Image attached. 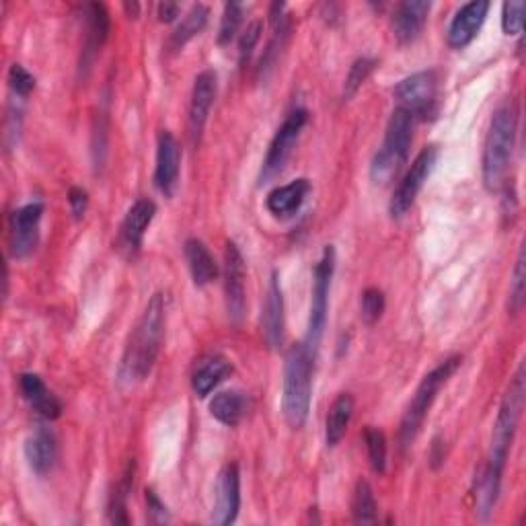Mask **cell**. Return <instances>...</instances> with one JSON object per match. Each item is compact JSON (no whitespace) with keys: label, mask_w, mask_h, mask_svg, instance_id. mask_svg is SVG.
<instances>
[{"label":"cell","mask_w":526,"mask_h":526,"mask_svg":"<svg viewBox=\"0 0 526 526\" xmlns=\"http://www.w3.org/2000/svg\"><path fill=\"white\" fill-rule=\"evenodd\" d=\"M243 23V5L239 3H227L224 5V13H222V21H220V29H218V44L220 46H229Z\"/></svg>","instance_id":"33"},{"label":"cell","mask_w":526,"mask_h":526,"mask_svg":"<svg viewBox=\"0 0 526 526\" xmlns=\"http://www.w3.org/2000/svg\"><path fill=\"white\" fill-rule=\"evenodd\" d=\"M183 253L187 259V268H190L192 280L198 288H204L218 278V266L204 241L187 239Z\"/></svg>","instance_id":"26"},{"label":"cell","mask_w":526,"mask_h":526,"mask_svg":"<svg viewBox=\"0 0 526 526\" xmlns=\"http://www.w3.org/2000/svg\"><path fill=\"white\" fill-rule=\"evenodd\" d=\"M210 413L220 424L235 428L245 418L247 399L241 391H222L210 401Z\"/></svg>","instance_id":"28"},{"label":"cell","mask_w":526,"mask_h":526,"mask_svg":"<svg viewBox=\"0 0 526 526\" xmlns=\"http://www.w3.org/2000/svg\"><path fill=\"white\" fill-rule=\"evenodd\" d=\"M25 459L35 475H48L58 459V442L52 430L40 426L25 440Z\"/></svg>","instance_id":"20"},{"label":"cell","mask_w":526,"mask_h":526,"mask_svg":"<svg viewBox=\"0 0 526 526\" xmlns=\"http://www.w3.org/2000/svg\"><path fill=\"white\" fill-rule=\"evenodd\" d=\"M430 11L432 3H426V0H405V3H399L391 19L397 44L409 46L416 42L424 31Z\"/></svg>","instance_id":"18"},{"label":"cell","mask_w":526,"mask_h":526,"mask_svg":"<svg viewBox=\"0 0 526 526\" xmlns=\"http://www.w3.org/2000/svg\"><path fill=\"white\" fill-rule=\"evenodd\" d=\"M461 362H463L461 356H450L444 362H440L434 370H430L422 379V383L416 389V395L411 397V401L403 413V420L399 426L401 448H409L413 442H416L440 389L450 381V377H453V374L457 372Z\"/></svg>","instance_id":"5"},{"label":"cell","mask_w":526,"mask_h":526,"mask_svg":"<svg viewBox=\"0 0 526 526\" xmlns=\"http://www.w3.org/2000/svg\"><path fill=\"white\" fill-rule=\"evenodd\" d=\"M377 68V60L372 58H358L352 66H350V72L346 77V85H344V99H352L360 87L368 81V77L372 74V70Z\"/></svg>","instance_id":"34"},{"label":"cell","mask_w":526,"mask_h":526,"mask_svg":"<svg viewBox=\"0 0 526 526\" xmlns=\"http://www.w3.org/2000/svg\"><path fill=\"white\" fill-rule=\"evenodd\" d=\"M179 13H181L179 5L167 3V0L157 7V15H159V21H161V23H173V21L179 17Z\"/></svg>","instance_id":"42"},{"label":"cell","mask_w":526,"mask_h":526,"mask_svg":"<svg viewBox=\"0 0 526 526\" xmlns=\"http://www.w3.org/2000/svg\"><path fill=\"white\" fill-rule=\"evenodd\" d=\"M284 327H286V315H284V294L278 272H272L266 305H263L261 315V331L263 340H266L270 350H280L284 344Z\"/></svg>","instance_id":"17"},{"label":"cell","mask_w":526,"mask_h":526,"mask_svg":"<svg viewBox=\"0 0 526 526\" xmlns=\"http://www.w3.org/2000/svg\"><path fill=\"white\" fill-rule=\"evenodd\" d=\"M167 294L157 292L148 300L144 313L130 333L124 356L118 368V381L126 387H134L146 381L153 372L163 348L167 327Z\"/></svg>","instance_id":"2"},{"label":"cell","mask_w":526,"mask_h":526,"mask_svg":"<svg viewBox=\"0 0 526 526\" xmlns=\"http://www.w3.org/2000/svg\"><path fill=\"white\" fill-rule=\"evenodd\" d=\"M436 161H438L436 144H428L426 148H422V153L416 157V161L411 163L409 171L405 173V177L397 185V190L393 192V198L389 204L393 218H403L411 210V206L416 204V198L422 192V187L426 185L428 177L432 175Z\"/></svg>","instance_id":"9"},{"label":"cell","mask_w":526,"mask_h":526,"mask_svg":"<svg viewBox=\"0 0 526 526\" xmlns=\"http://www.w3.org/2000/svg\"><path fill=\"white\" fill-rule=\"evenodd\" d=\"M352 416H354V399L352 395L342 393L331 403L327 420H325V444L329 448L337 446L344 440L348 426L352 422Z\"/></svg>","instance_id":"27"},{"label":"cell","mask_w":526,"mask_h":526,"mask_svg":"<svg viewBox=\"0 0 526 526\" xmlns=\"http://www.w3.org/2000/svg\"><path fill=\"white\" fill-rule=\"evenodd\" d=\"M284 5L276 3L272 5V11H270V21H272V40L266 48V54L261 56L259 60V66H257V77L259 79H266L270 70L276 66L282 50L286 48V42H288V35H290V21L288 17L284 15Z\"/></svg>","instance_id":"25"},{"label":"cell","mask_w":526,"mask_h":526,"mask_svg":"<svg viewBox=\"0 0 526 526\" xmlns=\"http://www.w3.org/2000/svg\"><path fill=\"white\" fill-rule=\"evenodd\" d=\"M68 204H70V212L74 214V218L81 220L89 206V194L83 190V187H72V190L68 192Z\"/></svg>","instance_id":"41"},{"label":"cell","mask_w":526,"mask_h":526,"mask_svg":"<svg viewBox=\"0 0 526 526\" xmlns=\"http://www.w3.org/2000/svg\"><path fill=\"white\" fill-rule=\"evenodd\" d=\"M516 122L518 114L512 103L498 107L492 118L483 146V183L490 192H498L508 175L516 142Z\"/></svg>","instance_id":"4"},{"label":"cell","mask_w":526,"mask_h":526,"mask_svg":"<svg viewBox=\"0 0 526 526\" xmlns=\"http://www.w3.org/2000/svg\"><path fill=\"white\" fill-rule=\"evenodd\" d=\"M9 87H11V93L15 99H27L33 89H35V77L33 74L23 68L21 64H13L9 68Z\"/></svg>","instance_id":"37"},{"label":"cell","mask_w":526,"mask_h":526,"mask_svg":"<svg viewBox=\"0 0 526 526\" xmlns=\"http://www.w3.org/2000/svg\"><path fill=\"white\" fill-rule=\"evenodd\" d=\"M85 48L81 56V70L91 68L109 35V15L103 5L91 3L85 9Z\"/></svg>","instance_id":"23"},{"label":"cell","mask_w":526,"mask_h":526,"mask_svg":"<svg viewBox=\"0 0 526 526\" xmlns=\"http://www.w3.org/2000/svg\"><path fill=\"white\" fill-rule=\"evenodd\" d=\"M229 374H233V362L227 356L208 354L194 368L192 389L198 397H208Z\"/></svg>","instance_id":"24"},{"label":"cell","mask_w":526,"mask_h":526,"mask_svg":"<svg viewBox=\"0 0 526 526\" xmlns=\"http://www.w3.org/2000/svg\"><path fill=\"white\" fill-rule=\"evenodd\" d=\"M19 389L23 399L35 409V413H40L44 420H58L62 416V403L60 399L46 387L40 374L25 372L19 377Z\"/></svg>","instance_id":"21"},{"label":"cell","mask_w":526,"mask_h":526,"mask_svg":"<svg viewBox=\"0 0 526 526\" xmlns=\"http://www.w3.org/2000/svg\"><path fill=\"white\" fill-rule=\"evenodd\" d=\"M413 118L409 111L397 107L387 124L383 146L374 155L370 165V179L377 185H387L395 179L401 167L407 163L413 140Z\"/></svg>","instance_id":"6"},{"label":"cell","mask_w":526,"mask_h":526,"mask_svg":"<svg viewBox=\"0 0 526 526\" xmlns=\"http://www.w3.org/2000/svg\"><path fill=\"white\" fill-rule=\"evenodd\" d=\"M438 93V79L436 72L424 70L416 72L411 77L403 79L395 87V99L399 101V107L409 111L413 118L418 116H428Z\"/></svg>","instance_id":"11"},{"label":"cell","mask_w":526,"mask_h":526,"mask_svg":"<svg viewBox=\"0 0 526 526\" xmlns=\"http://www.w3.org/2000/svg\"><path fill=\"white\" fill-rule=\"evenodd\" d=\"M364 444L368 463L374 473H385L387 469V436L383 430L368 426L364 430Z\"/></svg>","instance_id":"32"},{"label":"cell","mask_w":526,"mask_h":526,"mask_svg":"<svg viewBox=\"0 0 526 526\" xmlns=\"http://www.w3.org/2000/svg\"><path fill=\"white\" fill-rule=\"evenodd\" d=\"M307 124H309L307 109H292L286 116V120L282 122V126L278 128V132L274 134L270 142L266 159H263V165L259 171V185L270 183L274 177H278L284 171L292 150L300 138V132L305 130Z\"/></svg>","instance_id":"8"},{"label":"cell","mask_w":526,"mask_h":526,"mask_svg":"<svg viewBox=\"0 0 526 526\" xmlns=\"http://www.w3.org/2000/svg\"><path fill=\"white\" fill-rule=\"evenodd\" d=\"M317 352L307 342H298L288 348L284 356L282 377V413L292 430H300L307 424L313 397V374Z\"/></svg>","instance_id":"3"},{"label":"cell","mask_w":526,"mask_h":526,"mask_svg":"<svg viewBox=\"0 0 526 526\" xmlns=\"http://www.w3.org/2000/svg\"><path fill=\"white\" fill-rule=\"evenodd\" d=\"M155 214H157V204L148 198H140L130 206L118 237V245L126 255L134 257L140 251L144 243V235L150 227V222L155 220Z\"/></svg>","instance_id":"15"},{"label":"cell","mask_w":526,"mask_h":526,"mask_svg":"<svg viewBox=\"0 0 526 526\" xmlns=\"http://www.w3.org/2000/svg\"><path fill=\"white\" fill-rule=\"evenodd\" d=\"M387 307L385 292L381 288H366L362 292V321L366 325L379 323Z\"/></svg>","instance_id":"35"},{"label":"cell","mask_w":526,"mask_h":526,"mask_svg":"<svg viewBox=\"0 0 526 526\" xmlns=\"http://www.w3.org/2000/svg\"><path fill=\"white\" fill-rule=\"evenodd\" d=\"M124 9H126V13H128V17H138V13H140V5L138 3H124Z\"/></svg>","instance_id":"43"},{"label":"cell","mask_w":526,"mask_h":526,"mask_svg":"<svg viewBox=\"0 0 526 526\" xmlns=\"http://www.w3.org/2000/svg\"><path fill=\"white\" fill-rule=\"evenodd\" d=\"M134 483V463H130L122 475V479L116 483V490L111 494L109 500V520L116 524H128V514H126V502L132 492Z\"/></svg>","instance_id":"31"},{"label":"cell","mask_w":526,"mask_h":526,"mask_svg":"<svg viewBox=\"0 0 526 526\" xmlns=\"http://www.w3.org/2000/svg\"><path fill=\"white\" fill-rule=\"evenodd\" d=\"M487 11H490V3H485V0H473V3L463 5L455 19L450 21L448 27V46L455 48V50H463L467 48L479 33V29L485 23Z\"/></svg>","instance_id":"19"},{"label":"cell","mask_w":526,"mask_h":526,"mask_svg":"<svg viewBox=\"0 0 526 526\" xmlns=\"http://www.w3.org/2000/svg\"><path fill=\"white\" fill-rule=\"evenodd\" d=\"M224 294H227V311L231 321L241 323L247 307L245 259L233 241H229L227 249H224Z\"/></svg>","instance_id":"13"},{"label":"cell","mask_w":526,"mask_h":526,"mask_svg":"<svg viewBox=\"0 0 526 526\" xmlns=\"http://www.w3.org/2000/svg\"><path fill=\"white\" fill-rule=\"evenodd\" d=\"M524 366H520L514 374V379L508 385V391L502 399L494 434H492V448L490 457H487L483 469L479 471L475 479V512L479 518H487L500 498V487H502V475L508 461V453L512 448L518 422L522 416L524 407Z\"/></svg>","instance_id":"1"},{"label":"cell","mask_w":526,"mask_h":526,"mask_svg":"<svg viewBox=\"0 0 526 526\" xmlns=\"http://www.w3.org/2000/svg\"><path fill=\"white\" fill-rule=\"evenodd\" d=\"M524 292H526V274H524V249H520L516 266L512 272V284H510V311L512 315H518L524 305Z\"/></svg>","instance_id":"36"},{"label":"cell","mask_w":526,"mask_h":526,"mask_svg":"<svg viewBox=\"0 0 526 526\" xmlns=\"http://www.w3.org/2000/svg\"><path fill=\"white\" fill-rule=\"evenodd\" d=\"M179 173H181V146L177 138L169 130H165L159 136L157 165H155V187L165 198H171L175 194Z\"/></svg>","instance_id":"16"},{"label":"cell","mask_w":526,"mask_h":526,"mask_svg":"<svg viewBox=\"0 0 526 526\" xmlns=\"http://www.w3.org/2000/svg\"><path fill=\"white\" fill-rule=\"evenodd\" d=\"M241 510V473L235 463L222 467L216 479V504L212 510V522L229 526L237 520Z\"/></svg>","instance_id":"14"},{"label":"cell","mask_w":526,"mask_h":526,"mask_svg":"<svg viewBox=\"0 0 526 526\" xmlns=\"http://www.w3.org/2000/svg\"><path fill=\"white\" fill-rule=\"evenodd\" d=\"M524 9L522 0H510L502 7V29L506 35H518L524 27Z\"/></svg>","instance_id":"38"},{"label":"cell","mask_w":526,"mask_h":526,"mask_svg":"<svg viewBox=\"0 0 526 526\" xmlns=\"http://www.w3.org/2000/svg\"><path fill=\"white\" fill-rule=\"evenodd\" d=\"M261 33H263V23L259 19L251 21L247 25V29L241 33V40H239V64L245 66L255 50V46L261 40Z\"/></svg>","instance_id":"39"},{"label":"cell","mask_w":526,"mask_h":526,"mask_svg":"<svg viewBox=\"0 0 526 526\" xmlns=\"http://www.w3.org/2000/svg\"><path fill=\"white\" fill-rule=\"evenodd\" d=\"M208 17L210 11L204 5H194L187 13L181 23L175 27L173 35H171V48L173 50H181L187 42H192L196 35H200L204 31V27L208 25Z\"/></svg>","instance_id":"29"},{"label":"cell","mask_w":526,"mask_h":526,"mask_svg":"<svg viewBox=\"0 0 526 526\" xmlns=\"http://www.w3.org/2000/svg\"><path fill=\"white\" fill-rule=\"evenodd\" d=\"M146 514L153 524H165L171 520L167 506L163 504V500L157 496L155 490H150V487L146 490Z\"/></svg>","instance_id":"40"},{"label":"cell","mask_w":526,"mask_h":526,"mask_svg":"<svg viewBox=\"0 0 526 526\" xmlns=\"http://www.w3.org/2000/svg\"><path fill=\"white\" fill-rule=\"evenodd\" d=\"M352 516L358 524H374L379 520L377 516V500H374V492L368 481L360 479L354 487L352 496Z\"/></svg>","instance_id":"30"},{"label":"cell","mask_w":526,"mask_h":526,"mask_svg":"<svg viewBox=\"0 0 526 526\" xmlns=\"http://www.w3.org/2000/svg\"><path fill=\"white\" fill-rule=\"evenodd\" d=\"M335 274V249L327 245L317 261L313 272V290H311V309H309V325L305 342L313 352H319L321 337L327 325V311H329V292Z\"/></svg>","instance_id":"7"},{"label":"cell","mask_w":526,"mask_h":526,"mask_svg":"<svg viewBox=\"0 0 526 526\" xmlns=\"http://www.w3.org/2000/svg\"><path fill=\"white\" fill-rule=\"evenodd\" d=\"M309 194H311V181L305 177H300V179H294V181L272 190L266 198V208L276 218H290L300 208H303Z\"/></svg>","instance_id":"22"},{"label":"cell","mask_w":526,"mask_h":526,"mask_svg":"<svg viewBox=\"0 0 526 526\" xmlns=\"http://www.w3.org/2000/svg\"><path fill=\"white\" fill-rule=\"evenodd\" d=\"M44 216V204L31 202L11 214L9 222V249L15 259H25L40 243V222Z\"/></svg>","instance_id":"10"},{"label":"cell","mask_w":526,"mask_h":526,"mask_svg":"<svg viewBox=\"0 0 526 526\" xmlns=\"http://www.w3.org/2000/svg\"><path fill=\"white\" fill-rule=\"evenodd\" d=\"M218 93V74L214 70L200 72L190 99V114H187V132H190L192 144H200L204 128L208 124V116Z\"/></svg>","instance_id":"12"}]
</instances>
